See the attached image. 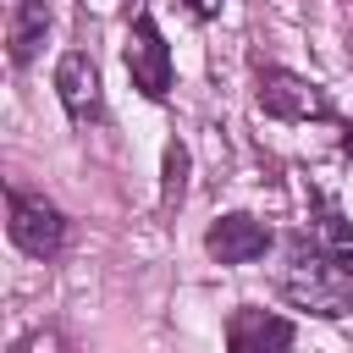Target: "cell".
I'll return each mask as SVG.
<instances>
[{"label":"cell","mask_w":353,"mask_h":353,"mask_svg":"<svg viewBox=\"0 0 353 353\" xmlns=\"http://www.w3.org/2000/svg\"><path fill=\"white\" fill-rule=\"evenodd\" d=\"M6 232H11V243H17L22 254L55 259L61 243H66V215H61L50 199H39V193L11 188V193H6Z\"/></svg>","instance_id":"cell-1"},{"label":"cell","mask_w":353,"mask_h":353,"mask_svg":"<svg viewBox=\"0 0 353 353\" xmlns=\"http://www.w3.org/2000/svg\"><path fill=\"white\" fill-rule=\"evenodd\" d=\"M281 292L298 303V309H309V314H325V320H336V314H347V287L331 276V265L309 248V243H298L292 248V259H287V270H281Z\"/></svg>","instance_id":"cell-2"},{"label":"cell","mask_w":353,"mask_h":353,"mask_svg":"<svg viewBox=\"0 0 353 353\" xmlns=\"http://www.w3.org/2000/svg\"><path fill=\"white\" fill-rule=\"evenodd\" d=\"M259 110L276 116V121H325L331 116V99H325L320 83L270 66V72H259Z\"/></svg>","instance_id":"cell-3"},{"label":"cell","mask_w":353,"mask_h":353,"mask_svg":"<svg viewBox=\"0 0 353 353\" xmlns=\"http://www.w3.org/2000/svg\"><path fill=\"white\" fill-rule=\"evenodd\" d=\"M127 72H132V83H138L149 99H160V94L171 88V50H165V39H160V28H154L149 11L132 17V33H127Z\"/></svg>","instance_id":"cell-4"},{"label":"cell","mask_w":353,"mask_h":353,"mask_svg":"<svg viewBox=\"0 0 353 353\" xmlns=\"http://www.w3.org/2000/svg\"><path fill=\"white\" fill-rule=\"evenodd\" d=\"M55 94H61V105H66V116L72 121H99V110H105V99H99V72H94V61L83 55V50H66L61 61H55Z\"/></svg>","instance_id":"cell-5"},{"label":"cell","mask_w":353,"mask_h":353,"mask_svg":"<svg viewBox=\"0 0 353 353\" xmlns=\"http://www.w3.org/2000/svg\"><path fill=\"white\" fill-rule=\"evenodd\" d=\"M204 248L221 259V265H248L270 248V226L254 221V215H221L210 232H204Z\"/></svg>","instance_id":"cell-6"},{"label":"cell","mask_w":353,"mask_h":353,"mask_svg":"<svg viewBox=\"0 0 353 353\" xmlns=\"http://www.w3.org/2000/svg\"><path fill=\"white\" fill-rule=\"evenodd\" d=\"M226 347L232 353H287L292 347V320L270 314V309H237L226 325Z\"/></svg>","instance_id":"cell-7"},{"label":"cell","mask_w":353,"mask_h":353,"mask_svg":"<svg viewBox=\"0 0 353 353\" xmlns=\"http://www.w3.org/2000/svg\"><path fill=\"white\" fill-rule=\"evenodd\" d=\"M44 33H50V0H17V17H11V66H28L33 55H39V44H44Z\"/></svg>","instance_id":"cell-8"},{"label":"cell","mask_w":353,"mask_h":353,"mask_svg":"<svg viewBox=\"0 0 353 353\" xmlns=\"http://www.w3.org/2000/svg\"><path fill=\"white\" fill-rule=\"evenodd\" d=\"M320 237H325L331 265H336L342 276H353V226H347L342 215H325V221H320Z\"/></svg>","instance_id":"cell-9"},{"label":"cell","mask_w":353,"mask_h":353,"mask_svg":"<svg viewBox=\"0 0 353 353\" xmlns=\"http://www.w3.org/2000/svg\"><path fill=\"white\" fill-rule=\"evenodd\" d=\"M182 193H188V149L182 143H165V188H160V204L176 210Z\"/></svg>","instance_id":"cell-10"},{"label":"cell","mask_w":353,"mask_h":353,"mask_svg":"<svg viewBox=\"0 0 353 353\" xmlns=\"http://www.w3.org/2000/svg\"><path fill=\"white\" fill-rule=\"evenodd\" d=\"M17 353H61V336L55 331H33V336L17 342Z\"/></svg>","instance_id":"cell-11"},{"label":"cell","mask_w":353,"mask_h":353,"mask_svg":"<svg viewBox=\"0 0 353 353\" xmlns=\"http://www.w3.org/2000/svg\"><path fill=\"white\" fill-rule=\"evenodd\" d=\"M188 11H193V17H215V11H221V0H188Z\"/></svg>","instance_id":"cell-12"}]
</instances>
